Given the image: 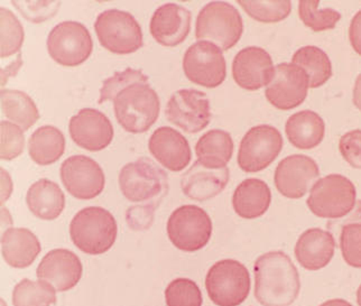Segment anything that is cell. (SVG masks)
Segmentation results:
<instances>
[{"instance_id":"obj_8","label":"cell","mask_w":361,"mask_h":306,"mask_svg":"<svg viewBox=\"0 0 361 306\" xmlns=\"http://www.w3.org/2000/svg\"><path fill=\"white\" fill-rule=\"evenodd\" d=\"M94 30L102 47L115 54H130L142 47V28L128 11H102L97 17Z\"/></svg>"},{"instance_id":"obj_41","label":"cell","mask_w":361,"mask_h":306,"mask_svg":"<svg viewBox=\"0 0 361 306\" xmlns=\"http://www.w3.org/2000/svg\"><path fill=\"white\" fill-rule=\"evenodd\" d=\"M339 149L348 164L361 170V130L349 131L340 138Z\"/></svg>"},{"instance_id":"obj_24","label":"cell","mask_w":361,"mask_h":306,"mask_svg":"<svg viewBox=\"0 0 361 306\" xmlns=\"http://www.w3.org/2000/svg\"><path fill=\"white\" fill-rule=\"evenodd\" d=\"M41 249L37 237L26 228H9L1 235V255L11 267L32 265Z\"/></svg>"},{"instance_id":"obj_39","label":"cell","mask_w":361,"mask_h":306,"mask_svg":"<svg viewBox=\"0 0 361 306\" xmlns=\"http://www.w3.org/2000/svg\"><path fill=\"white\" fill-rule=\"evenodd\" d=\"M1 126V152L3 161H11L22 155L25 147V137L23 129L11 121H3Z\"/></svg>"},{"instance_id":"obj_23","label":"cell","mask_w":361,"mask_h":306,"mask_svg":"<svg viewBox=\"0 0 361 306\" xmlns=\"http://www.w3.org/2000/svg\"><path fill=\"white\" fill-rule=\"evenodd\" d=\"M336 250V240L331 233L313 228L302 233L295 246V256L302 267L319 271L331 262Z\"/></svg>"},{"instance_id":"obj_35","label":"cell","mask_w":361,"mask_h":306,"mask_svg":"<svg viewBox=\"0 0 361 306\" xmlns=\"http://www.w3.org/2000/svg\"><path fill=\"white\" fill-rule=\"evenodd\" d=\"M249 16L260 23H279L284 20L292 11V3L288 0L279 1H252V0H239Z\"/></svg>"},{"instance_id":"obj_2","label":"cell","mask_w":361,"mask_h":306,"mask_svg":"<svg viewBox=\"0 0 361 306\" xmlns=\"http://www.w3.org/2000/svg\"><path fill=\"white\" fill-rule=\"evenodd\" d=\"M118 123L126 131L142 134L157 123L161 102L157 91L148 83H134L125 87L114 99Z\"/></svg>"},{"instance_id":"obj_11","label":"cell","mask_w":361,"mask_h":306,"mask_svg":"<svg viewBox=\"0 0 361 306\" xmlns=\"http://www.w3.org/2000/svg\"><path fill=\"white\" fill-rule=\"evenodd\" d=\"M283 137L275 127L260 125L247 131L241 140L238 165L246 173H257L277 159L282 152Z\"/></svg>"},{"instance_id":"obj_5","label":"cell","mask_w":361,"mask_h":306,"mask_svg":"<svg viewBox=\"0 0 361 306\" xmlns=\"http://www.w3.org/2000/svg\"><path fill=\"white\" fill-rule=\"evenodd\" d=\"M244 32V23L239 11L225 1H212L197 15L195 37L208 39L221 51L233 49Z\"/></svg>"},{"instance_id":"obj_13","label":"cell","mask_w":361,"mask_h":306,"mask_svg":"<svg viewBox=\"0 0 361 306\" xmlns=\"http://www.w3.org/2000/svg\"><path fill=\"white\" fill-rule=\"evenodd\" d=\"M165 115L167 121L188 134H197L210 123V102L202 91L178 90L167 102Z\"/></svg>"},{"instance_id":"obj_46","label":"cell","mask_w":361,"mask_h":306,"mask_svg":"<svg viewBox=\"0 0 361 306\" xmlns=\"http://www.w3.org/2000/svg\"><path fill=\"white\" fill-rule=\"evenodd\" d=\"M320 306H353L349 302L345 300H330V301L324 302Z\"/></svg>"},{"instance_id":"obj_45","label":"cell","mask_w":361,"mask_h":306,"mask_svg":"<svg viewBox=\"0 0 361 306\" xmlns=\"http://www.w3.org/2000/svg\"><path fill=\"white\" fill-rule=\"evenodd\" d=\"M353 104L361 111V74L357 78L355 87H353Z\"/></svg>"},{"instance_id":"obj_21","label":"cell","mask_w":361,"mask_h":306,"mask_svg":"<svg viewBox=\"0 0 361 306\" xmlns=\"http://www.w3.org/2000/svg\"><path fill=\"white\" fill-rule=\"evenodd\" d=\"M148 149L167 170L180 172L190 164L191 147L183 135L171 127H159L154 131Z\"/></svg>"},{"instance_id":"obj_18","label":"cell","mask_w":361,"mask_h":306,"mask_svg":"<svg viewBox=\"0 0 361 306\" xmlns=\"http://www.w3.org/2000/svg\"><path fill=\"white\" fill-rule=\"evenodd\" d=\"M275 74L271 55L262 47L241 49L233 62V77L245 90H259L269 85Z\"/></svg>"},{"instance_id":"obj_40","label":"cell","mask_w":361,"mask_h":306,"mask_svg":"<svg viewBox=\"0 0 361 306\" xmlns=\"http://www.w3.org/2000/svg\"><path fill=\"white\" fill-rule=\"evenodd\" d=\"M20 14L33 23H43L52 18L61 7L60 1H11Z\"/></svg>"},{"instance_id":"obj_20","label":"cell","mask_w":361,"mask_h":306,"mask_svg":"<svg viewBox=\"0 0 361 306\" xmlns=\"http://www.w3.org/2000/svg\"><path fill=\"white\" fill-rule=\"evenodd\" d=\"M191 11L178 4H166L152 17V36L165 47H174L185 41L191 30Z\"/></svg>"},{"instance_id":"obj_16","label":"cell","mask_w":361,"mask_h":306,"mask_svg":"<svg viewBox=\"0 0 361 306\" xmlns=\"http://www.w3.org/2000/svg\"><path fill=\"white\" fill-rule=\"evenodd\" d=\"M320 176L317 161L309 156H288L279 161L274 180L281 195L288 199H301Z\"/></svg>"},{"instance_id":"obj_47","label":"cell","mask_w":361,"mask_h":306,"mask_svg":"<svg viewBox=\"0 0 361 306\" xmlns=\"http://www.w3.org/2000/svg\"><path fill=\"white\" fill-rule=\"evenodd\" d=\"M357 302H358V305L361 306V285L359 286L358 292H357Z\"/></svg>"},{"instance_id":"obj_9","label":"cell","mask_w":361,"mask_h":306,"mask_svg":"<svg viewBox=\"0 0 361 306\" xmlns=\"http://www.w3.org/2000/svg\"><path fill=\"white\" fill-rule=\"evenodd\" d=\"M167 235L180 250L197 252L210 240L212 221L200 207L182 205L171 214L167 221Z\"/></svg>"},{"instance_id":"obj_19","label":"cell","mask_w":361,"mask_h":306,"mask_svg":"<svg viewBox=\"0 0 361 306\" xmlns=\"http://www.w3.org/2000/svg\"><path fill=\"white\" fill-rule=\"evenodd\" d=\"M82 264L74 252L54 249L39 262L37 279L44 281L58 292L71 290L82 277Z\"/></svg>"},{"instance_id":"obj_43","label":"cell","mask_w":361,"mask_h":306,"mask_svg":"<svg viewBox=\"0 0 361 306\" xmlns=\"http://www.w3.org/2000/svg\"><path fill=\"white\" fill-rule=\"evenodd\" d=\"M349 39H350L351 47L361 56V11H358L351 20Z\"/></svg>"},{"instance_id":"obj_30","label":"cell","mask_w":361,"mask_h":306,"mask_svg":"<svg viewBox=\"0 0 361 306\" xmlns=\"http://www.w3.org/2000/svg\"><path fill=\"white\" fill-rule=\"evenodd\" d=\"M1 109L5 117L26 131L39 119L33 99L20 90H1Z\"/></svg>"},{"instance_id":"obj_3","label":"cell","mask_w":361,"mask_h":306,"mask_svg":"<svg viewBox=\"0 0 361 306\" xmlns=\"http://www.w3.org/2000/svg\"><path fill=\"white\" fill-rule=\"evenodd\" d=\"M121 191L132 202L159 207L169 192L166 172L149 157L128 163L119 173Z\"/></svg>"},{"instance_id":"obj_10","label":"cell","mask_w":361,"mask_h":306,"mask_svg":"<svg viewBox=\"0 0 361 306\" xmlns=\"http://www.w3.org/2000/svg\"><path fill=\"white\" fill-rule=\"evenodd\" d=\"M47 45L49 56L60 66L68 68L85 63L93 49L88 28L74 20L56 25L49 34Z\"/></svg>"},{"instance_id":"obj_28","label":"cell","mask_w":361,"mask_h":306,"mask_svg":"<svg viewBox=\"0 0 361 306\" xmlns=\"http://www.w3.org/2000/svg\"><path fill=\"white\" fill-rule=\"evenodd\" d=\"M197 161L208 169L227 166L233 157V142L227 131L214 129L205 133L195 145Z\"/></svg>"},{"instance_id":"obj_34","label":"cell","mask_w":361,"mask_h":306,"mask_svg":"<svg viewBox=\"0 0 361 306\" xmlns=\"http://www.w3.org/2000/svg\"><path fill=\"white\" fill-rule=\"evenodd\" d=\"M320 1L302 0L298 4V15L302 22L314 32L334 30L341 20V14L332 8L319 9Z\"/></svg>"},{"instance_id":"obj_29","label":"cell","mask_w":361,"mask_h":306,"mask_svg":"<svg viewBox=\"0 0 361 306\" xmlns=\"http://www.w3.org/2000/svg\"><path fill=\"white\" fill-rule=\"evenodd\" d=\"M66 151V137L54 126L39 127L28 142L30 159L41 166L54 164Z\"/></svg>"},{"instance_id":"obj_12","label":"cell","mask_w":361,"mask_h":306,"mask_svg":"<svg viewBox=\"0 0 361 306\" xmlns=\"http://www.w3.org/2000/svg\"><path fill=\"white\" fill-rule=\"evenodd\" d=\"M186 78L202 87L214 89L224 83L227 64L221 49L208 41L192 44L183 58Z\"/></svg>"},{"instance_id":"obj_32","label":"cell","mask_w":361,"mask_h":306,"mask_svg":"<svg viewBox=\"0 0 361 306\" xmlns=\"http://www.w3.org/2000/svg\"><path fill=\"white\" fill-rule=\"evenodd\" d=\"M340 228V249L343 259L351 267L361 268V201L356 203Z\"/></svg>"},{"instance_id":"obj_4","label":"cell","mask_w":361,"mask_h":306,"mask_svg":"<svg viewBox=\"0 0 361 306\" xmlns=\"http://www.w3.org/2000/svg\"><path fill=\"white\" fill-rule=\"evenodd\" d=\"M117 233L116 219L100 207L82 209L70 224V235L74 245L89 255L108 252L115 243Z\"/></svg>"},{"instance_id":"obj_14","label":"cell","mask_w":361,"mask_h":306,"mask_svg":"<svg viewBox=\"0 0 361 306\" xmlns=\"http://www.w3.org/2000/svg\"><path fill=\"white\" fill-rule=\"evenodd\" d=\"M61 180L66 191L78 200H91L104 189V173L96 161L85 155L68 157L61 165Z\"/></svg>"},{"instance_id":"obj_36","label":"cell","mask_w":361,"mask_h":306,"mask_svg":"<svg viewBox=\"0 0 361 306\" xmlns=\"http://www.w3.org/2000/svg\"><path fill=\"white\" fill-rule=\"evenodd\" d=\"M1 59L20 53L24 42V30L20 20L9 9L1 7Z\"/></svg>"},{"instance_id":"obj_15","label":"cell","mask_w":361,"mask_h":306,"mask_svg":"<svg viewBox=\"0 0 361 306\" xmlns=\"http://www.w3.org/2000/svg\"><path fill=\"white\" fill-rule=\"evenodd\" d=\"M309 87V79L301 68L293 63H281L266 87L265 97L277 109H294L303 104Z\"/></svg>"},{"instance_id":"obj_31","label":"cell","mask_w":361,"mask_h":306,"mask_svg":"<svg viewBox=\"0 0 361 306\" xmlns=\"http://www.w3.org/2000/svg\"><path fill=\"white\" fill-rule=\"evenodd\" d=\"M292 63L305 72L309 87L312 89L326 83L332 75L331 61L326 52L317 47H304L296 51Z\"/></svg>"},{"instance_id":"obj_22","label":"cell","mask_w":361,"mask_h":306,"mask_svg":"<svg viewBox=\"0 0 361 306\" xmlns=\"http://www.w3.org/2000/svg\"><path fill=\"white\" fill-rule=\"evenodd\" d=\"M229 178L227 166L214 170L203 166L197 161L180 178V188L189 199L203 202L220 195L227 186Z\"/></svg>"},{"instance_id":"obj_38","label":"cell","mask_w":361,"mask_h":306,"mask_svg":"<svg viewBox=\"0 0 361 306\" xmlns=\"http://www.w3.org/2000/svg\"><path fill=\"white\" fill-rule=\"evenodd\" d=\"M138 82L148 83V78L142 73V70L129 68L123 72H116L113 77L104 80V85L100 89L98 104H102L109 100L114 102V99L123 89Z\"/></svg>"},{"instance_id":"obj_33","label":"cell","mask_w":361,"mask_h":306,"mask_svg":"<svg viewBox=\"0 0 361 306\" xmlns=\"http://www.w3.org/2000/svg\"><path fill=\"white\" fill-rule=\"evenodd\" d=\"M56 303V294L51 285L44 281L33 282L23 279L13 292L14 306H51Z\"/></svg>"},{"instance_id":"obj_42","label":"cell","mask_w":361,"mask_h":306,"mask_svg":"<svg viewBox=\"0 0 361 306\" xmlns=\"http://www.w3.org/2000/svg\"><path fill=\"white\" fill-rule=\"evenodd\" d=\"M157 207L152 204H142L132 207L127 210L126 219L130 228L135 230H144L151 227L154 214Z\"/></svg>"},{"instance_id":"obj_1","label":"cell","mask_w":361,"mask_h":306,"mask_svg":"<svg viewBox=\"0 0 361 306\" xmlns=\"http://www.w3.org/2000/svg\"><path fill=\"white\" fill-rule=\"evenodd\" d=\"M255 298L264 306H288L298 298V269L283 252L264 254L255 262Z\"/></svg>"},{"instance_id":"obj_44","label":"cell","mask_w":361,"mask_h":306,"mask_svg":"<svg viewBox=\"0 0 361 306\" xmlns=\"http://www.w3.org/2000/svg\"><path fill=\"white\" fill-rule=\"evenodd\" d=\"M22 66V59H20V54L17 56L16 61H15L14 66L11 68V66H8V68H5V70H1V85H5L6 82H7V80H8L9 75H14L17 71H18V68Z\"/></svg>"},{"instance_id":"obj_26","label":"cell","mask_w":361,"mask_h":306,"mask_svg":"<svg viewBox=\"0 0 361 306\" xmlns=\"http://www.w3.org/2000/svg\"><path fill=\"white\" fill-rule=\"evenodd\" d=\"M271 193L269 185L258 178L243 180L233 197L235 214L244 219H256L266 214L271 205Z\"/></svg>"},{"instance_id":"obj_37","label":"cell","mask_w":361,"mask_h":306,"mask_svg":"<svg viewBox=\"0 0 361 306\" xmlns=\"http://www.w3.org/2000/svg\"><path fill=\"white\" fill-rule=\"evenodd\" d=\"M165 300L167 306L202 305L200 288L193 281L188 279L173 281L165 290Z\"/></svg>"},{"instance_id":"obj_27","label":"cell","mask_w":361,"mask_h":306,"mask_svg":"<svg viewBox=\"0 0 361 306\" xmlns=\"http://www.w3.org/2000/svg\"><path fill=\"white\" fill-rule=\"evenodd\" d=\"M285 131L292 145L300 149H312L324 138L326 125L317 112L303 110L288 118Z\"/></svg>"},{"instance_id":"obj_6","label":"cell","mask_w":361,"mask_h":306,"mask_svg":"<svg viewBox=\"0 0 361 306\" xmlns=\"http://www.w3.org/2000/svg\"><path fill=\"white\" fill-rule=\"evenodd\" d=\"M356 188L343 175L331 174L320 178L313 185L307 207L315 216L341 219L350 214L357 203Z\"/></svg>"},{"instance_id":"obj_7","label":"cell","mask_w":361,"mask_h":306,"mask_svg":"<svg viewBox=\"0 0 361 306\" xmlns=\"http://www.w3.org/2000/svg\"><path fill=\"white\" fill-rule=\"evenodd\" d=\"M205 287L209 298L216 305H240L250 292L248 269L237 260L216 262L208 271Z\"/></svg>"},{"instance_id":"obj_17","label":"cell","mask_w":361,"mask_h":306,"mask_svg":"<svg viewBox=\"0 0 361 306\" xmlns=\"http://www.w3.org/2000/svg\"><path fill=\"white\" fill-rule=\"evenodd\" d=\"M70 136L78 146L87 151L100 152L111 144L114 127L107 116L92 108L80 110L70 119Z\"/></svg>"},{"instance_id":"obj_25","label":"cell","mask_w":361,"mask_h":306,"mask_svg":"<svg viewBox=\"0 0 361 306\" xmlns=\"http://www.w3.org/2000/svg\"><path fill=\"white\" fill-rule=\"evenodd\" d=\"M30 212L42 220H55L66 208V197L60 186L47 178L30 185L26 195Z\"/></svg>"}]
</instances>
